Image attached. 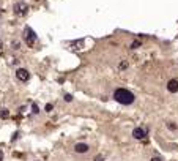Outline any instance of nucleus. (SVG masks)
Instances as JSON below:
<instances>
[{"instance_id": "obj_1", "label": "nucleus", "mask_w": 178, "mask_h": 161, "mask_svg": "<svg viewBox=\"0 0 178 161\" xmlns=\"http://www.w3.org/2000/svg\"><path fill=\"white\" fill-rule=\"evenodd\" d=\"M114 98H115V101H118L121 104H131L134 101V95L126 89H117L114 92Z\"/></svg>"}, {"instance_id": "obj_2", "label": "nucleus", "mask_w": 178, "mask_h": 161, "mask_svg": "<svg viewBox=\"0 0 178 161\" xmlns=\"http://www.w3.org/2000/svg\"><path fill=\"white\" fill-rule=\"evenodd\" d=\"M24 40H25L27 44H33L36 41V35H35V32H33L30 27H25V30H24Z\"/></svg>"}, {"instance_id": "obj_3", "label": "nucleus", "mask_w": 178, "mask_h": 161, "mask_svg": "<svg viewBox=\"0 0 178 161\" xmlns=\"http://www.w3.org/2000/svg\"><path fill=\"white\" fill-rule=\"evenodd\" d=\"M13 11H14V14H17V16H24V14H27V11H29V6L22 2H19V3H14Z\"/></svg>"}, {"instance_id": "obj_4", "label": "nucleus", "mask_w": 178, "mask_h": 161, "mask_svg": "<svg viewBox=\"0 0 178 161\" xmlns=\"http://www.w3.org/2000/svg\"><path fill=\"white\" fill-rule=\"evenodd\" d=\"M16 78L19 79V81H22V82H27L30 79V73L27 71L25 68H19L17 71H16Z\"/></svg>"}, {"instance_id": "obj_5", "label": "nucleus", "mask_w": 178, "mask_h": 161, "mask_svg": "<svg viewBox=\"0 0 178 161\" xmlns=\"http://www.w3.org/2000/svg\"><path fill=\"white\" fill-rule=\"evenodd\" d=\"M133 136H134V139H137V141H145L147 139V131L143 128H134Z\"/></svg>"}, {"instance_id": "obj_6", "label": "nucleus", "mask_w": 178, "mask_h": 161, "mask_svg": "<svg viewBox=\"0 0 178 161\" xmlns=\"http://www.w3.org/2000/svg\"><path fill=\"white\" fill-rule=\"evenodd\" d=\"M167 90L170 93H176L178 92V81L176 79H170L167 84Z\"/></svg>"}, {"instance_id": "obj_7", "label": "nucleus", "mask_w": 178, "mask_h": 161, "mask_svg": "<svg viewBox=\"0 0 178 161\" xmlns=\"http://www.w3.org/2000/svg\"><path fill=\"white\" fill-rule=\"evenodd\" d=\"M74 150H76L77 153H85V152H88V145L84 144V142H79V144L74 145Z\"/></svg>"}, {"instance_id": "obj_8", "label": "nucleus", "mask_w": 178, "mask_h": 161, "mask_svg": "<svg viewBox=\"0 0 178 161\" xmlns=\"http://www.w3.org/2000/svg\"><path fill=\"white\" fill-rule=\"evenodd\" d=\"M8 115H10V112H8L6 109H2V111H0V117H2V118H8Z\"/></svg>"}, {"instance_id": "obj_9", "label": "nucleus", "mask_w": 178, "mask_h": 161, "mask_svg": "<svg viewBox=\"0 0 178 161\" xmlns=\"http://www.w3.org/2000/svg\"><path fill=\"white\" fill-rule=\"evenodd\" d=\"M139 46H140V43H139V41H134V43L131 44V47H133V49H136V47H139Z\"/></svg>"}, {"instance_id": "obj_10", "label": "nucleus", "mask_w": 178, "mask_h": 161, "mask_svg": "<svg viewBox=\"0 0 178 161\" xmlns=\"http://www.w3.org/2000/svg\"><path fill=\"white\" fill-rule=\"evenodd\" d=\"M65 100H66V101H73V96H71L70 93H66V95H65Z\"/></svg>"}, {"instance_id": "obj_11", "label": "nucleus", "mask_w": 178, "mask_h": 161, "mask_svg": "<svg viewBox=\"0 0 178 161\" xmlns=\"http://www.w3.org/2000/svg\"><path fill=\"white\" fill-rule=\"evenodd\" d=\"M46 111H47V112H51V111H52V104H46Z\"/></svg>"}, {"instance_id": "obj_12", "label": "nucleus", "mask_w": 178, "mask_h": 161, "mask_svg": "<svg viewBox=\"0 0 178 161\" xmlns=\"http://www.w3.org/2000/svg\"><path fill=\"white\" fill-rule=\"evenodd\" d=\"M169 128H170V130H175L176 127H175V123H169Z\"/></svg>"}, {"instance_id": "obj_13", "label": "nucleus", "mask_w": 178, "mask_h": 161, "mask_svg": "<svg viewBox=\"0 0 178 161\" xmlns=\"http://www.w3.org/2000/svg\"><path fill=\"white\" fill-rule=\"evenodd\" d=\"M95 161H104V158H102V156H96V158H95Z\"/></svg>"}, {"instance_id": "obj_14", "label": "nucleus", "mask_w": 178, "mask_h": 161, "mask_svg": "<svg viewBox=\"0 0 178 161\" xmlns=\"http://www.w3.org/2000/svg\"><path fill=\"white\" fill-rule=\"evenodd\" d=\"M2 159H3V152L0 150V161H2Z\"/></svg>"}, {"instance_id": "obj_15", "label": "nucleus", "mask_w": 178, "mask_h": 161, "mask_svg": "<svg viewBox=\"0 0 178 161\" xmlns=\"http://www.w3.org/2000/svg\"><path fill=\"white\" fill-rule=\"evenodd\" d=\"M151 161H162L161 158H151Z\"/></svg>"}, {"instance_id": "obj_16", "label": "nucleus", "mask_w": 178, "mask_h": 161, "mask_svg": "<svg viewBox=\"0 0 178 161\" xmlns=\"http://www.w3.org/2000/svg\"><path fill=\"white\" fill-rule=\"evenodd\" d=\"M2 46H3V44H2V41H0V49H2Z\"/></svg>"}]
</instances>
